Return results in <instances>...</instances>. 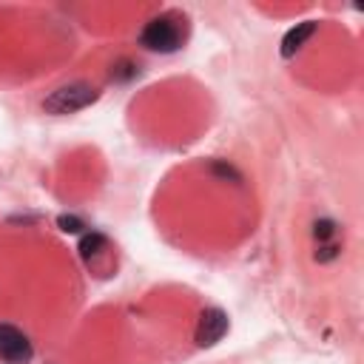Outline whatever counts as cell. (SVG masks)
I'll return each instance as SVG.
<instances>
[{"instance_id": "1", "label": "cell", "mask_w": 364, "mask_h": 364, "mask_svg": "<svg viewBox=\"0 0 364 364\" xmlns=\"http://www.w3.org/2000/svg\"><path fill=\"white\" fill-rule=\"evenodd\" d=\"M139 46L145 51H154V54H173L182 48L185 43V28L179 26V20L173 14H159V17H151L142 31H139Z\"/></svg>"}, {"instance_id": "2", "label": "cell", "mask_w": 364, "mask_h": 364, "mask_svg": "<svg viewBox=\"0 0 364 364\" xmlns=\"http://www.w3.org/2000/svg\"><path fill=\"white\" fill-rule=\"evenodd\" d=\"M97 100H100V88L91 85V82L77 80V82H68V85H60L57 91H51V94L43 100V108H46L48 114L63 117V114H77V111L94 105Z\"/></svg>"}, {"instance_id": "3", "label": "cell", "mask_w": 364, "mask_h": 364, "mask_svg": "<svg viewBox=\"0 0 364 364\" xmlns=\"http://www.w3.org/2000/svg\"><path fill=\"white\" fill-rule=\"evenodd\" d=\"M34 355V347H31V338L9 324V321H0V361L6 364H28Z\"/></svg>"}, {"instance_id": "4", "label": "cell", "mask_w": 364, "mask_h": 364, "mask_svg": "<svg viewBox=\"0 0 364 364\" xmlns=\"http://www.w3.org/2000/svg\"><path fill=\"white\" fill-rule=\"evenodd\" d=\"M228 327H230V318H228V313L222 307H205L199 313V321H196V330H193V341L199 347H213V344H219L225 338Z\"/></svg>"}, {"instance_id": "5", "label": "cell", "mask_w": 364, "mask_h": 364, "mask_svg": "<svg viewBox=\"0 0 364 364\" xmlns=\"http://www.w3.org/2000/svg\"><path fill=\"white\" fill-rule=\"evenodd\" d=\"M316 28H318V23H316V20H301V23H296V26H290V28L284 31V37H282L279 54H282L284 60L296 57V54L307 46V40L316 34Z\"/></svg>"}, {"instance_id": "6", "label": "cell", "mask_w": 364, "mask_h": 364, "mask_svg": "<svg viewBox=\"0 0 364 364\" xmlns=\"http://www.w3.org/2000/svg\"><path fill=\"white\" fill-rule=\"evenodd\" d=\"M77 253H80V259L91 267V264H97V262L108 253V239H105L100 230H88V233H82V236H80Z\"/></svg>"}, {"instance_id": "7", "label": "cell", "mask_w": 364, "mask_h": 364, "mask_svg": "<svg viewBox=\"0 0 364 364\" xmlns=\"http://www.w3.org/2000/svg\"><path fill=\"white\" fill-rule=\"evenodd\" d=\"M210 173L213 176H219V179H230V182H242V171H236L230 162H225V159H213L210 162Z\"/></svg>"}, {"instance_id": "8", "label": "cell", "mask_w": 364, "mask_h": 364, "mask_svg": "<svg viewBox=\"0 0 364 364\" xmlns=\"http://www.w3.org/2000/svg\"><path fill=\"white\" fill-rule=\"evenodd\" d=\"M336 230H338V228H336V222H333V219H316V222H313V236H316V242H318V245L330 242V239L336 236Z\"/></svg>"}, {"instance_id": "9", "label": "cell", "mask_w": 364, "mask_h": 364, "mask_svg": "<svg viewBox=\"0 0 364 364\" xmlns=\"http://www.w3.org/2000/svg\"><path fill=\"white\" fill-rule=\"evenodd\" d=\"M57 228L63 233H85V222L80 216H74V213H60L57 216Z\"/></svg>"}, {"instance_id": "10", "label": "cell", "mask_w": 364, "mask_h": 364, "mask_svg": "<svg viewBox=\"0 0 364 364\" xmlns=\"http://www.w3.org/2000/svg\"><path fill=\"white\" fill-rule=\"evenodd\" d=\"M338 256V245L336 242H324V245H318V250H316V262H330V259H336Z\"/></svg>"}]
</instances>
